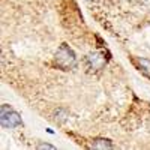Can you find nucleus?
Returning <instances> with one entry per match:
<instances>
[{"mask_svg":"<svg viewBox=\"0 0 150 150\" xmlns=\"http://www.w3.org/2000/svg\"><path fill=\"white\" fill-rule=\"evenodd\" d=\"M0 125L5 129H15L23 126V119L20 112L15 111L11 105L2 104V107H0Z\"/></svg>","mask_w":150,"mask_h":150,"instance_id":"nucleus-2","label":"nucleus"},{"mask_svg":"<svg viewBox=\"0 0 150 150\" xmlns=\"http://www.w3.org/2000/svg\"><path fill=\"white\" fill-rule=\"evenodd\" d=\"M89 147L90 149L105 150V149H114L116 146L112 144V141L110 138H105V137H95V138H90L89 140Z\"/></svg>","mask_w":150,"mask_h":150,"instance_id":"nucleus-4","label":"nucleus"},{"mask_svg":"<svg viewBox=\"0 0 150 150\" xmlns=\"http://www.w3.org/2000/svg\"><path fill=\"white\" fill-rule=\"evenodd\" d=\"M54 65L62 71H71L77 68V56L68 44H62L54 54Z\"/></svg>","mask_w":150,"mask_h":150,"instance_id":"nucleus-1","label":"nucleus"},{"mask_svg":"<svg viewBox=\"0 0 150 150\" xmlns=\"http://www.w3.org/2000/svg\"><path fill=\"white\" fill-rule=\"evenodd\" d=\"M135 65H137V68H138L140 72H143L146 77H150V62L149 60L138 59V60H135Z\"/></svg>","mask_w":150,"mask_h":150,"instance_id":"nucleus-5","label":"nucleus"},{"mask_svg":"<svg viewBox=\"0 0 150 150\" xmlns=\"http://www.w3.org/2000/svg\"><path fill=\"white\" fill-rule=\"evenodd\" d=\"M54 119H56V122H65L66 119H68V111L65 110V108H57L56 110V112H54Z\"/></svg>","mask_w":150,"mask_h":150,"instance_id":"nucleus-6","label":"nucleus"},{"mask_svg":"<svg viewBox=\"0 0 150 150\" xmlns=\"http://www.w3.org/2000/svg\"><path fill=\"white\" fill-rule=\"evenodd\" d=\"M86 63H87V68L89 69H95V71H101L105 68L107 62H105V57L99 53H92L89 54V57L86 59Z\"/></svg>","mask_w":150,"mask_h":150,"instance_id":"nucleus-3","label":"nucleus"},{"mask_svg":"<svg viewBox=\"0 0 150 150\" xmlns=\"http://www.w3.org/2000/svg\"><path fill=\"white\" fill-rule=\"evenodd\" d=\"M36 149H48V150H54L56 146L48 144V143H39V144H36Z\"/></svg>","mask_w":150,"mask_h":150,"instance_id":"nucleus-7","label":"nucleus"}]
</instances>
